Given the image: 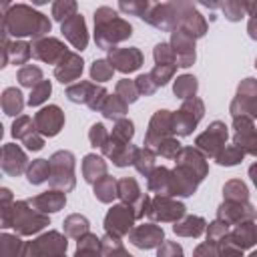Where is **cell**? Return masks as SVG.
<instances>
[{"instance_id":"obj_1","label":"cell","mask_w":257,"mask_h":257,"mask_svg":"<svg viewBox=\"0 0 257 257\" xmlns=\"http://www.w3.org/2000/svg\"><path fill=\"white\" fill-rule=\"evenodd\" d=\"M2 8H4V18H2L4 34L34 36L40 40V36L50 32V20L26 4H16V6L4 4Z\"/></svg>"},{"instance_id":"obj_2","label":"cell","mask_w":257,"mask_h":257,"mask_svg":"<svg viewBox=\"0 0 257 257\" xmlns=\"http://www.w3.org/2000/svg\"><path fill=\"white\" fill-rule=\"evenodd\" d=\"M94 40L100 48H112V44L128 38L133 34V28L128 22H124L110 6H100L94 12Z\"/></svg>"},{"instance_id":"obj_3","label":"cell","mask_w":257,"mask_h":257,"mask_svg":"<svg viewBox=\"0 0 257 257\" xmlns=\"http://www.w3.org/2000/svg\"><path fill=\"white\" fill-rule=\"evenodd\" d=\"M44 225H48V217L36 209H30L28 201H18L12 205V209H2V227H14L20 235H32Z\"/></svg>"},{"instance_id":"obj_4","label":"cell","mask_w":257,"mask_h":257,"mask_svg":"<svg viewBox=\"0 0 257 257\" xmlns=\"http://www.w3.org/2000/svg\"><path fill=\"white\" fill-rule=\"evenodd\" d=\"M50 185L62 191L74 187V157L68 151H58L50 159Z\"/></svg>"},{"instance_id":"obj_5","label":"cell","mask_w":257,"mask_h":257,"mask_svg":"<svg viewBox=\"0 0 257 257\" xmlns=\"http://www.w3.org/2000/svg\"><path fill=\"white\" fill-rule=\"evenodd\" d=\"M66 251V239L56 233V231H50L42 237H38L36 241H30L20 257H62V253Z\"/></svg>"},{"instance_id":"obj_6","label":"cell","mask_w":257,"mask_h":257,"mask_svg":"<svg viewBox=\"0 0 257 257\" xmlns=\"http://www.w3.org/2000/svg\"><path fill=\"white\" fill-rule=\"evenodd\" d=\"M183 12V2H171V4H151L149 12L143 20L149 24L161 28V30H177L179 20Z\"/></svg>"},{"instance_id":"obj_7","label":"cell","mask_w":257,"mask_h":257,"mask_svg":"<svg viewBox=\"0 0 257 257\" xmlns=\"http://www.w3.org/2000/svg\"><path fill=\"white\" fill-rule=\"evenodd\" d=\"M203 116V102L199 98H189L183 102L181 110L177 114H173V128L177 135H189L197 122L201 120Z\"/></svg>"},{"instance_id":"obj_8","label":"cell","mask_w":257,"mask_h":257,"mask_svg":"<svg viewBox=\"0 0 257 257\" xmlns=\"http://www.w3.org/2000/svg\"><path fill=\"white\" fill-rule=\"evenodd\" d=\"M137 219V213L126 207V205H116L112 207L108 213H106V219H104V229H106V235H112V237H120L124 233H128V229L133 227V221Z\"/></svg>"},{"instance_id":"obj_9","label":"cell","mask_w":257,"mask_h":257,"mask_svg":"<svg viewBox=\"0 0 257 257\" xmlns=\"http://www.w3.org/2000/svg\"><path fill=\"white\" fill-rule=\"evenodd\" d=\"M225 141H227V126L219 120H215L203 135L197 137V147L203 149L209 157H215L225 149Z\"/></svg>"},{"instance_id":"obj_10","label":"cell","mask_w":257,"mask_h":257,"mask_svg":"<svg viewBox=\"0 0 257 257\" xmlns=\"http://www.w3.org/2000/svg\"><path fill=\"white\" fill-rule=\"evenodd\" d=\"M34 124H36L38 133L42 137H54V135H58V131L64 124V114L60 112L58 106L50 104V106H44V108H40L36 112Z\"/></svg>"},{"instance_id":"obj_11","label":"cell","mask_w":257,"mask_h":257,"mask_svg":"<svg viewBox=\"0 0 257 257\" xmlns=\"http://www.w3.org/2000/svg\"><path fill=\"white\" fill-rule=\"evenodd\" d=\"M235 147L243 153L257 155V131L249 116H235Z\"/></svg>"},{"instance_id":"obj_12","label":"cell","mask_w":257,"mask_h":257,"mask_svg":"<svg viewBox=\"0 0 257 257\" xmlns=\"http://www.w3.org/2000/svg\"><path fill=\"white\" fill-rule=\"evenodd\" d=\"M175 133L173 128V112L169 110H159L149 124L147 137H145V145H159L161 141L169 139V135Z\"/></svg>"},{"instance_id":"obj_13","label":"cell","mask_w":257,"mask_h":257,"mask_svg":"<svg viewBox=\"0 0 257 257\" xmlns=\"http://www.w3.org/2000/svg\"><path fill=\"white\" fill-rule=\"evenodd\" d=\"M68 54V50L64 48V44L56 38H40L32 44V56H36L38 60L50 62V64H58L64 56Z\"/></svg>"},{"instance_id":"obj_14","label":"cell","mask_w":257,"mask_h":257,"mask_svg":"<svg viewBox=\"0 0 257 257\" xmlns=\"http://www.w3.org/2000/svg\"><path fill=\"white\" fill-rule=\"evenodd\" d=\"M147 215L157 221H177L179 217L185 215V205L177 203L169 197H157L155 201H151Z\"/></svg>"},{"instance_id":"obj_15","label":"cell","mask_w":257,"mask_h":257,"mask_svg":"<svg viewBox=\"0 0 257 257\" xmlns=\"http://www.w3.org/2000/svg\"><path fill=\"white\" fill-rule=\"evenodd\" d=\"M171 46L175 50L177 56V66H191L195 62V38L189 36L185 30H175L173 32V40Z\"/></svg>"},{"instance_id":"obj_16","label":"cell","mask_w":257,"mask_h":257,"mask_svg":"<svg viewBox=\"0 0 257 257\" xmlns=\"http://www.w3.org/2000/svg\"><path fill=\"white\" fill-rule=\"evenodd\" d=\"M108 62L120 72H133L143 64V54L137 48H110Z\"/></svg>"},{"instance_id":"obj_17","label":"cell","mask_w":257,"mask_h":257,"mask_svg":"<svg viewBox=\"0 0 257 257\" xmlns=\"http://www.w3.org/2000/svg\"><path fill=\"white\" fill-rule=\"evenodd\" d=\"M255 213L257 211L251 205H247V201H225L219 207V221H223L225 225H233L243 219L251 221L255 217Z\"/></svg>"},{"instance_id":"obj_18","label":"cell","mask_w":257,"mask_h":257,"mask_svg":"<svg viewBox=\"0 0 257 257\" xmlns=\"http://www.w3.org/2000/svg\"><path fill=\"white\" fill-rule=\"evenodd\" d=\"M62 34L64 38L78 50L86 48V42H88V34H86V24H84V18L80 14H74L72 18H68L66 22H62Z\"/></svg>"},{"instance_id":"obj_19","label":"cell","mask_w":257,"mask_h":257,"mask_svg":"<svg viewBox=\"0 0 257 257\" xmlns=\"http://www.w3.org/2000/svg\"><path fill=\"white\" fill-rule=\"evenodd\" d=\"M131 243L141 247V249H151L163 243V229L157 225H139L131 231Z\"/></svg>"},{"instance_id":"obj_20","label":"cell","mask_w":257,"mask_h":257,"mask_svg":"<svg viewBox=\"0 0 257 257\" xmlns=\"http://www.w3.org/2000/svg\"><path fill=\"white\" fill-rule=\"evenodd\" d=\"M179 28L185 30L189 36L193 38H201L207 32V22L203 20V16L191 6L183 2V12H181V20H179Z\"/></svg>"},{"instance_id":"obj_21","label":"cell","mask_w":257,"mask_h":257,"mask_svg":"<svg viewBox=\"0 0 257 257\" xmlns=\"http://www.w3.org/2000/svg\"><path fill=\"white\" fill-rule=\"evenodd\" d=\"M80 72H82V60H80V56L74 54V52H68V54L56 64V68H54V76H56L62 84L76 80V78L80 76Z\"/></svg>"},{"instance_id":"obj_22","label":"cell","mask_w":257,"mask_h":257,"mask_svg":"<svg viewBox=\"0 0 257 257\" xmlns=\"http://www.w3.org/2000/svg\"><path fill=\"white\" fill-rule=\"evenodd\" d=\"M225 241L233 243V245L239 247V249L253 247V245L257 243V225H255L253 221H245V223L237 225V229L231 231V233L225 237Z\"/></svg>"},{"instance_id":"obj_23","label":"cell","mask_w":257,"mask_h":257,"mask_svg":"<svg viewBox=\"0 0 257 257\" xmlns=\"http://www.w3.org/2000/svg\"><path fill=\"white\" fill-rule=\"evenodd\" d=\"M2 169L8 175H20L26 169V155L18 145H4L2 149Z\"/></svg>"},{"instance_id":"obj_24","label":"cell","mask_w":257,"mask_h":257,"mask_svg":"<svg viewBox=\"0 0 257 257\" xmlns=\"http://www.w3.org/2000/svg\"><path fill=\"white\" fill-rule=\"evenodd\" d=\"M64 203H66V197L60 191H46V193H42V195H38V197L28 201V205L32 209H36L38 213H54Z\"/></svg>"},{"instance_id":"obj_25","label":"cell","mask_w":257,"mask_h":257,"mask_svg":"<svg viewBox=\"0 0 257 257\" xmlns=\"http://www.w3.org/2000/svg\"><path fill=\"white\" fill-rule=\"evenodd\" d=\"M149 189L163 195H173V173L165 167L155 169L149 175Z\"/></svg>"},{"instance_id":"obj_26","label":"cell","mask_w":257,"mask_h":257,"mask_svg":"<svg viewBox=\"0 0 257 257\" xmlns=\"http://www.w3.org/2000/svg\"><path fill=\"white\" fill-rule=\"evenodd\" d=\"M82 173L88 183H96L98 179H102L106 175V163L96 155H86L84 163H82Z\"/></svg>"},{"instance_id":"obj_27","label":"cell","mask_w":257,"mask_h":257,"mask_svg":"<svg viewBox=\"0 0 257 257\" xmlns=\"http://www.w3.org/2000/svg\"><path fill=\"white\" fill-rule=\"evenodd\" d=\"M173 229H175V233L185 235V237H199L205 231V219H201V217H187L185 221L177 223Z\"/></svg>"},{"instance_id":"obj_28","label":"cell","mask_w":257,"mask_h":257,"mask_svg":"<svg viewBox=\"0 0 257 257\" xmlns=\"http://www.w3.org/2000/svg\"><path fill=\"white\" fill-rule=\"evenodd\" d=\"M116 181L112 179V177H102V179H98L96 183H94V195H96V199L98 201H102V203H108V201H112V197L116 195Z\"/></svg>"},{"instance_id":"obj_29","label":"cell","mask_w":257,"mask_h":257,"mask_svg":"<svg viewBox=\"0 0 257 257\" xmlns=\"http://www.w3.org/2000/svg\"><path fill=\"white\" fill-rule=\"evenodd\" d=\"M139 193H141V191H139V185H137L135 179H122V181H118V185H116V195H118L120 201L126 203V205H133L137 199H141Z\"/></svg>"},{"instance_id":"obj_30","label":"cell","mask_w":257,"mask_h":257,"mask_svg":"<svg viewBox=\"0 0 257 257\" xmlns=\"http://www.w3.org/2000/svg\"><path fill=\"white\" fill-rule=\"evenodd\" d=\"M24 106V100H22V94L18 88H6L4 90V96H2V108L6 114H18Z\"/></svg>"},{"instance_id":"obj_31","label":"cell","mask_w":257,"mask_h":257,"mask_svg":"<svg viewBox=\"0 0 257 257\" xmlns=\"http://www.w3.org/2000/svg\"><path fill=\"white\" fill-rule=\"evenodd\" d=\"M26 175H28V183H32V185H38V183L50 179V161H44V159L32 161Z\"/></svg>"},{"instance_id":"obj_32","label":"cell","mask_w":257,"mask_h":257,"mask_svg":"<svg viewBox=\"0 0 257 257\" xmlns=\"http://www.w3.org/2000/svg\"><path fill=\"white\" fill-rule=\"evenodd\" d=\"M76 257H100V241L94 235H84L78 239Z\"/></svg>"},{"instance_id":"obj_33","label":"cell","mask_w":257,"mask_h":257,"mask_svg":"<svg viewBox=\"0 0 257 257\" xmlns=\"http://www.w3.org/2000/svg\"><path fill=\"white\" fill-rule=\"evenodd\" d=\"M94 88H96V86H92L90 82H76V84H72V86L66 88V96H68L72 102H86V104H88V100H90Z\"/></svg>"},{"instance_id":"obj_34","label":"cell","mask_w":257,"mask_h":257,"mask_svg":"<svg viewBox=\"0 0 257 257\" xmlns=\"http://www.w3.org/2000/svg\"><path fill=\"white\" fill-rule=\"evenodd\" d=\"M135 167L141 175H151L155 171V153L151 149H139L137 151V157H135Z\"/></svg>"},{"instance_id":"obj_35","label":"cell","mask_w":257,"mask_h":257,"mask_svg":"<svg viewBox=\"0 0 257 257\" xmlns=\"http://www.w3.org/2000/svg\"><path fill=\"white\" fill-rule=\"evenodd\" d=\"M102 114L106 116V118H118L120 120V116L126 112V102L120 98V96H108L106 100H104V104H102Z\"/></svg>"},{"instance_id":"obj_36","label":"cell","mask_w":257,"mask_h":257,"mask_svg":"<svg viewBox=\"0 0 257 257\" xmlns=\"http://www.w3.org/2000/svg\"><path fill=\"white\" fill-rule=\"evenodd\" d=\"M195 90H197V78L195 76L183 74V76L177 78V82H175V94L179 98H187L189 100V98H193Z\"/></svg>"},{"instance_id":"obj_37","label":"cell","mask_w":257,"mask_h":257,"mask_svg":"<svg viewBox=\"0 0 257 257\" xmlns=\"http://www.w3.org/2000/svg\"><path fill=\"white\" fill-rule=\"evenodd\" d=\"M64 231H66V235L80 239V237H84L88 233V221L84 217H80V215H70L66 219V223H64Z\"/></svg>"},{"instance_id":"obj_38","label":"cell","mask_w":257,"mask_h":257,"mask_svg":"<svg viewBox=\"0 0 257 257\" xmlns=\"http://www.w3.org/2000/svg\"><path fill=\"white\" fill-rule=\"evenodd\" d=\"M36 133H38V128H36V124H32V120H30L28 116H20V118L14 120V126H12L14 139L26 141V139H30V137L36 135Z\"/></svg>"},{"instance_id":"obj_39","label":"cell","mask_w":257,"mask_h":257,"mask_svg":"<svg viewBox=\"0 0 257 257\" xmlns=\"http://www.w3.org/2000/svg\"><path fill=\"white\" fill-rule=\"evenodd\" d=\"M18 80H20L22 86H30V88H34V86H38V84L42 82V72H40L38 66L26 64L24 68H20V72H18Z\"/></svg>"},{"instance_id":"obj_40","label":"cell","mask_w":257,"mask_h":257,"mask_svg":"<svg viewBox=\"0 0 257 257\" xmlns=\"http://www.w3.org/2000/svg\"><path fill=\"white\" fill-rule=\"evenodd\" d=\"M76 14V2H68V0H58L52 4V16L58 22H66L68 18H72Z\"/></svg>"},{"instance_id":"obj_41","label":"cell","mask_w":257,"mask_h":257,"mask_svg":"<svg viewBox=\"0 0 257 257\" xmlns=\"http://www.w3.org/2000/svg\"><path fill=\"white\" fill-rule=\"evenodd\" d=\"M227 201H247V187L241 181H229L223 189Z\"/></svg>"},{"instance_id":"obj_42","label":"cell","mask_w":257,"mask_h":257,"mask_svg":"<svg viewBox=\"0 0 257 257\" xmlns=\"http://www.w3.org/2000/svg\"><path fill=\"white\" fill-rule=\"evenodd\" d=\"M8 54H12L14 64H24L32 56V46L26 42H14L12 46H8Z\"/></svg>"},{"instance_id":"obj_43","label":"cell","mask_w":257,"mask_h":257,"mask_svg":"<svg viewBox=\"0 0 257 257\" xmlns=\"http://www.w3.org/2000/svg\"><path fill=\"white\" fill-rule=\"evenodd\" d=\"M243 155H245V153H243L241 149H237L235 145H231V147H225V149L217 155V163L231 167V165H237V163L243 159Z\"/></svg>"},{"instance_id":"obj_44","label":"cell","mask_w":257,"mask_h":257,"mask_svg":"<svg viewBox=\"0 0 257 257\" xmlns=\"http://www.w3.org/2000/svg\"><path fill=\"white\" fill-rule=\"evenodd\" d=\"M112 70L114 68H112V64L108 60H94V64L90 68V76H92V80L104 82V80H108L112 76Z\"/></svg>"},{"instance_id":"obj_45","label":"cell","mask_w":257,"mask_h":257,"mask_svg":"<svg viewBox=\"0 0 257 257\" xmlns=\"http://www.w3.org/2000/svg\"><path fill=\"white\" fill-rule=\"evenodd\" d=\"M221 8H223V12H225V16H227V20H231V22H237V20H241L243 16H245V12H247V6H245V2H223L221 4Z\"/></svg>"},{"instance_id":"obj_46","label":"cell","mask_w":257,"mask_h":257,"mask_svg":"<svg viewBox=\"0 0 257 257\" xmlns=\"http://www.w3.org/2000/svg\"><path fill=\"white\" fill-rule=\"evenodd\" d=\"M153 54H155L157 64H175L177 62V56H175V50L171 44H165V42L157 44Z\"/></svg>"},{"instance_id":"obj_47","label":"cell","mask_w":257,"mask_h":257,"mask_svg":"<svg viewBox=\"0 0 257 257\" xmlns=\"http://www.w3.org/2000/svg\"><path fill=\"white\" fill-rule=\"evenodd\" d=\"M175 68H177V64H157V66L153 68V72H151V78H153V82H155L157 86H163V84H167V80L173 76Z\"/></svg>"},{"instance_id":"obj_48","label":"cell","mask_w":257,"mask_h":257,"mask_svg":"<svg viewBox=\"0 0 257 257\" xmlns=\"http://www.w3.org/2000/svg\"><path fill=\"white\" fill-rule=\"evenodd\" d=\"M181 151H183V149H181V143L175 141V139H171V137L165 139V141H161V143L157 145V153H159L161 157H167V159H177Z\"/></svg>"},{"instance_id":"obj_49","label":"cell","mask_w":257,"mask_h":257,"mask_svg":"<svg viewBox=\"0 0 257 257\" xmlns=\"http://www.w3.org/2000/svg\"><path fill=\"white\" fill-rule=\"evenodd\" d=\"M116 96H120L126 104H128V102H135L137 96H139V88H137V84L131 82V80H120V82L116 84Z\"/></svg>"},{"instance_id":"obj_50","label":"cell","mask_w":257,"mask_h":257,"mask_svg":"<svg viewBox=\"0 0 257 257\" xmlns=\"http://www.w3.org/2000/svg\"><path fill=\"white\" fill-rule=\"evenodd\" d=\"M102 245H104V251H106V255H108V257H133V255H128V253L122 249V245H120L118 237L106 235V237L102 239Z\"/></svg>"},{"instance_id":"obj_51","label":"cell","mask_w":257,"mask_h":257,"mask_svg":"<svg viewBox=\"0 0 257 257\" xmlns=\"http://www.w3.org/2000/svg\"><path fill=\"white\" fill-rule=\"evenodd\" d=\"M50 90H52L50 82H48V80H42L38 86H34V88H32L30 98H28V104H30V106H38L40 102H44V100H46V96L50 94Z\"/></svg>"},{"instance_id":"obj_52","label":"cell","mask_w":257,"mask_h":257,"mask_svg":"<svg viewBox=\"0 0 257 257\" xmlns=\"http://www.w3.org/2000/svg\"><path fill=\"white\" fill-rule=\"evenodd\" d=\"M20 239L18 237H12V235H2V257H20L18 251H20Z\"/></svg>"},{"instance_id":"obj_53","label":"cell","mask_w":257,"mask_h":257,"mask_svg":"<svg viewBox=\"0 0 257 257\" xmlns=\"http://www.w3.org/2000/svg\"><path fill=\"white\" fill-rule=\"evenodd\" d=\"M227 227L229 225H225L223 221H215V223H211L209 225V231H207V237H209V243L211 245H215V243H221L225 237H227Z\"/></svg>"},{"instance_id":"obj_54","label":"cell","mask_w":257,"mask_h":257,"mask_svg":"<svg viewBox=\"0 0 257 257\" xmlns=\"http://www.w3.org/2000/svg\"><path fill=\"white\" fill-rule=\"evenodd\" d=\"M118 8H120L122 12L135 14V16H139V18H145V14L149 12L151 4H149V2H120Z\"/></svg>"},{"instance_id":"obj_55","label":"cell","mask_w":257,"mask_h":257,"mask_svg":"<svg viewBox=\"0 0 257 257\" xmlns=\"http://www.w3.org/2000/svg\"><path fill=\"white\" fill-rule=\"evenodd\" d=\"M90 143H92V147H100V149H104V145L108 143V139H110V135H106V131H104V126L100 124V122H96V124H92V128H90Z\"/></svg>"},{"instance_id":"obj_56","label":"cell","mask_w":257,"mask_h":257,"mask_svg":"<svg viewBox=\"0 0 257 257\" xmlns=\"http://www.w3.org/2000/svg\"><path fill=\"white\" fill-rule=\"evenodd\" d=\"M135 84H137V88H139V94H153V92L159 88V86L153 82L151 74H141Z\"/></svg>"},{"instance_id":"obj_57","label":"cell","mask_w":257,"mask_h":257,"mask_svg":"<svg viewBox=\"0 0 257 257\" xmlns=\"http://www.w3.org/2000/svg\"><path fill=\"white\" fill-rule=\"evenodd\" d=\"M245 6H247V14L251 16L249 26H247L249 36H251L253 40H257V2H245Z\"/></svg>"},{"instance_id":"obj_58","label":"cell","mask_w":257,"mask_h":257,"mask_svg":"<svg viewBox=\"0 0 257 257\" xmlns=\"http://www.w3.org/2000/svg\"><path fill=\"white\" fill-rule=\"evenodd\" d=\"M241 251H243V249L235 247L233 243H229V241H225V239L219 243V255H221V257H243Z\"/></svg>"},{"instance_id":"obj_59","label":"cell","mask_w":257,"mask_h":257,"mask_svg":"<svg viewBox=\"0 0 257 257\" xmlns=\"http://www.w3.org/2000/svg\"><path fill=\"white\" fill-rule=\"evenodd\" d=\"M157 257H183V249L177 243H163Z\"/></svg>"},{"instance_id":"obj_60","label":"cell","mask_w":257,"mask_h":257,"mask_svg":"<svg viewBox=\"0 0 257 257\" xmlns=\"http://www.w3.org/2000/svg\"><path fill=\"white\" fill-rule=\"evenodd\" d=\"M195 257H219V255H217V251L211 243H203L195 249Z\"/></svg>"},{"instance_id":"obj_61","label":"cell","mask_w":257,"mask_h":257,"mask_svg":"<svg viewBox=\"0 0 257 257\" xmlns=\"http://www.w3.org/2000/svg\"><path fill=\"white\" fill-rule=\"evenodd\" d=\"M249 175H251V179H253V183H255V187H257V163L249 167Z\"/></svg>"},{"instance_id":"obj_62","label":"cell","mask_w":257,"mask_h":257,"mask_svg":"<svg viewBox=\"0 0 257 257\" xmlns=\"http://www.w3.org/2000/svg\"><path fill=\"white\" fill-rule=\"evenodd\" d=\"M249 257H257V251H253V253H251V255H249Z\"/></svg>"},{"instance_id":"obj_63","label":"cell","mask_w":257,"mask_h":257,"mask_svg":"<svg viewBox=\"0 0 257 257\" xmlns=\"http://www.w3.org/2000/svg\"><path fill=\"white\" fill-rule=\"evenodd\" d=\"M255 66H257V60H255Z\"/></svg>"}]
</instances>
